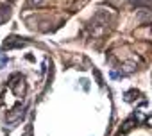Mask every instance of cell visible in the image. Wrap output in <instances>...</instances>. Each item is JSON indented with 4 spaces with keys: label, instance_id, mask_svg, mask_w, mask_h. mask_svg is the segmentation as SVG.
Instances as JSON below:
<instances>
[{
    "label": "cell",
    "instance_id": "obj_3",
    "mask_svg": "<svg viewBox=\"0 0 152 136\" xmlns=\"http://www.w3.org/2000/svg\"><path fill=\"white\" fill-rule=\"evenodd\" d=\"M131 2H132L134 6H150L152 0H131Z\"/></svg>",
    "mask_w": 152,
    "mask_h": 136
},
{
    "label": "cell",
    "instance_id": "obj_5",
    "mask_svg": "<svg viewBox=\"0 0 152 136\" xmlns=\"http://www.w3.org/2000/svg\"><path fill=\"white\" fill-rule=\"evenodd\" d=\"M29 2H31V4H41L43 0H29Z\"/></svg>",
    "mask_w": 152,
    "mask_h": 136
},
{
    "label": "cell",
    "instance_id": "obj_4",
    "mask_svg": "<svg viewBox=\"0 0 152 136\" xmlns=\"http://www.w3.org/2000/svg\"><path fill=\"white\" fill-rule=\"evenodd\" d=\"M6 63H7V57H6V56H4L2 52H0V66H4Z\"/></svg>",
    "mask_w": 152,
    "mask_h": 136
},
{
    "label": "cell",
    "instance_id": "obj_2",
    "mask_svg": "<svg viewBox=\"0 0 152 136\" xmlns=\"http://www.w3.org/2000/svg\"><path fill=\"white\" fill-rule=\"evenodd\" d=\"M9 15H11V9H9L7 6H2V7H0V23H4V22L9 18Z\"/></svg>",
    "mask_w": 152,
    "mask_h": 136
},
{
    "label": "cell",
    "instance_id": "obj_1",
    "mask_svg": "<svg viewBox=\"0 0 152 136\" xmlns=\"http://www.w3.org/2000/svg\"><path fill=\"white\" fill-rule=\"evenodd\" d=\"M25 45H27V41H22V38H15V36L7 38L4 41V47L6 48H20V47H25Z\"/></svg>",
    "mask_w": 152,
    "mask_h": 136
}]
</instances>
